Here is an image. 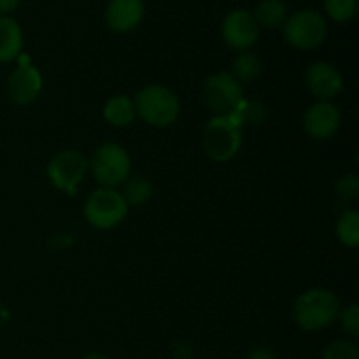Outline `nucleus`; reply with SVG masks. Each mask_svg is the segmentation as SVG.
I'll use <instances>...</instances> for the list:
<instances>
[{"label":"nucleus","instance_id":"nucleus-1","mask_svg":"<svg viewBox=\"0 0 359 359\" xmlns=\"http://www.w3.org/2000/svg\"><path fill=\"white\" fill-rule=\"evenodd\" d=\"M340 302L330 290L314 287L297 298L293 318L304 332H318L339 319Z\"/></svg>","mask_w":359,"mask_h":359},{"label":"nucleus","instance_id":"nucleus-2","mask_svg":"<svg viewBox=\"0 0 359 359\" xmlns=\"http://www.w3.org/2000/svg\"><path fill=\"white\" fill-rule=\"evenodd\" d=\"M135 114L142 118L144 123L156 128L170 126L181 112V102L177 95L160 84H149L137 93Z\"/></svg>","mask_w":359,"mask_h":359},{"label":"nucleus","instance_id":"nucleus-3","mask_svg":"<svg viewBox=\"0 0 359 359\" xmlns=\"http://www.w3.org/2000/svg\"><path fill=\"white\" fill-rule=\"evenodd\" d=\"M242 146V125L235 116H214L203 130V149L210 160H231Z\"/></svg>","mask_w":359,"mask_h":359},{"label":"nucleus","instance_id":"nucleus-4","mask_svg":"<svg viewBox=\"0 0 359 359\" xmlns=\"http://www.w3.org/2000/svg\"><path fill=\"white\" fill-rule=\"evenodd\" d=\"M90 170L95 181L102 188L114 189L116 186L125 184L132 170V160L125 147L119 144H104L93 153L90 160Z\"/></svg>","mask_w":359,"mask_h":359},{"label":"nucleus","instance_id":"nucleus-5","mask_svg":"<svg viewBox=\"0 0 359 359\" xmlns=\"http://www.w3.org/2000/svg\"><path fill=\"white\" fill-rule=\"evenodd\" d=\"M283 28L287 44L297 49H304V51L319 48L328 34V25L325 18L311 9L298 11L287 16Z\"/></svg>","mask_w":359,"mask_h":359},{"label":"nucleus","instance_id":"nucleus-6","mask_svg":"<svg viewBox=\"0 0 359 359\" xmlns=\"http://www.w3.org/2000/svg\"><path fill=\"white\" fill-rule=\"evenodd\" d=\"M128 214V203L116 189L100 188L91 193L84 205V216L88 223L100 230H111L123 223Z\"/></svg>","mask_w":359,"mask_h":359},{"label":"nucleus","instance_id":"nucleus-7","mask_svg":"<svg viewBox=\"0 0 359 359\" xmlns=\"http://www.w3.org/2000/svg\"><path fill=\"white\" fill-rule=\"evenodd\" d=\"M203 100L216 116H233L238 105L245 100L244 88L231 74H212L203 86Z\"/></svg>","mask_w":359,"mask_h":359},{"label":"nucleus","instance_id":"nucleus-8","mask_svg":"<svg viewBox=\"0 0 359 359\" xmlns=\"http://www.w3.org/2000/svg\"><path fill=\"white\" fill-rule=\"evenodd\" d=\"M88 170L90 160L79 151L67 149L51 158L48 165V177L56 189L74 195L77 184L83 181Z\"/></svg>","mask_w":359,"mask_h":359},{"label":"nucleus","instance_id":"nucleus-9","mask_svg":"<svg viewBox=\"0 0 359 359\" xmlns=\"http://www.w3.org/2000/svg\"><path fill=\"white\" fill-rule=\"evenodd\" d=\"M259 37V27L255 16L244 9L231 11L223 21V39L231 49L245 51Z\"/></svg>","mask_w":359,"mask_h":359},{"label":"nucleus","instance_id":"nucleus-10","mask_svg":"<svg viewBox=\"0 0 359 359\" xmlns=\"http://www.w3.org/2000/svg\"><path fill=\"white\" fill-rule=\"evenodd\" d=\"M342 116L332 102H318L311 105L304 114V130L316 140L332 139L339 130Z\"/></svg>","mask_w":359,"mask_h":359},{"label":"nucleus","instance_id":"nucleus-11","mask_svg":"<svg viewBox=\"0 0 359 359\" xmlns=\"http://www.w3.org/2000/svg\"><path fill=\"white\" fill-rule=\"evenodd\" d=\"M42 76L30 63H21L18 69L11 72L7 79L9 98L18 105H28L41 95Z\"/></svg>","mask_w":359,"mask_h":359},{"label":"nucleus","instance_id":"nucleus-12","mask_svg":"<svg viewBox=\"0 0 359 359\" xmlns=\"http://www.w3.org/2000/svg\"><path fill=\"white\" fill-rule=\"evenodd\" d=\"M305 83L319 102H330L344 88V79L339 70L326 62L312 63L305 74Z\"/></svg>","mask_w":359,"mask_h":359},{"label":"nucleus","instance_id":"nucleus-13","mask_svg":"<svg viewBox=\"0 0 359 359\" xmlns=\"http://www.w3.org/2000/svg\"><path fill=\"white\" fill-rule=\"evenodd\" d=\"M144 18L142 0H111L105 9V21L109 28L119 34L133 30Z\"/></svg>","mask_w":359,"mask_h":359},{"label":"nucleus","instance_id":"nucleus-14","mask_svg":"<svg viewBox=\"0 0 359 359\" xmlns=\"http://www.w3.org/2000/svg\"><path fill=\"white\" fill-rule=\"evenodd\" d=\"M23 48V34L13 18L0 16V63L13 62Z\"/></svg>","mask_w":359,"mask_h":359},{"label":"nucleus","instance_id":"nucleus-15","mask_svg":"<svg viewBox=\"0 0 359 359\" xmlns=\"http://www.w3.org/2000/svg\"><path fill=\"white\" fill-rule=\"evenodd\" d=\"M104 119L112 126H128L135 119V105L126 95H116L104 107Z\"/></svg>","mask_w":359,"mask_h":359},{"label":"nucleus","instance_id":"nucleus-16","mask_svg":"<svg viewBox=\"0 0 359 359\" xmlns=\"http://www.w3.org/2000/svg\"><path fill=\"white\" fill-rule=\"evenodd\" d=\"M252 16L258 27L279 28L287 20V6L283 0H262Z\"/></svg>","mask_w":359,"mask_h":359},{"label":"nucleus","instance_id":"nucleus-17","mask_svg":"<svg viewBox=\"0 0 359 359\" xmlns=\"http://www.w3.org/2000/svg\"><path fill=\"white\" fill-rule=\"evenodd\" d=\"M262 74V60L252 53H242L235 58L233 70L231 76L238 81V83H252Z\"/></svg>","mask_w":359,"mask_h":359},{"label":"nucleus","instance_id":"nucleus-18","mask_svg":"<svg viewBox=\"0 0 359 359\" xmlns=\"http://www.w3.org/2000/svg\"><path fill=\"white\" fill-rule=\"evenodd\" d=\"M151 193H153L151 182L146 177L135 175V177L126 179L121 196L128 205H142L151 198Z\"/></svg>","mask_w":359,"mask_h":359},{"label":"nucleus","instance_id":"nucleus-19","mask_svg":"<svg viewBox=\"0 0 359 359\" xmlns=\"http://www.w3.org/2000/svg\"><path fill=\"white\" fill-rule=\"evenodd\" d=\"M337 237L347 248L359 245V214L358 210H347L340 216L337 224Z\"/></svg>","mask_w":359,"mask_h":359},{"label":"nucleus","instance_id":"nucleus-20","mask_svg":"<svg viewBox=\"0 0 359 359\" xmlns=\"http://www.w3.org/2000/svg\"><path fill=\"white\" fill-rule=\"evenodd\" d=\"M235 118L238 119L241 125H259V123L265 121L266 118V107L262 102L256 100H244L238 109L235 111Z\"/></svg>","mask_w":359,"mask_h":359},{"label":"nucleus","instance_id":"nucleus-21","mask_svg":"<svg viewBox=\"0 0 359 359\" xmlns=\"http://www.w3.org/2000/svg\"><path fill=\"white\" fill-rule=\"evenodd\" d=\"M325 9L339 23L353 20L358 13V0H325Z\"/></svg>","mask_w":359,"mask_h":359},{"label":"nucleus","instance_id":"nucleus-22","mask_svg":"<svg viewBox=\"0 0 359 359\" xmlns=\"http://www.w3.org/2000/svg\"><path fill=\"white\" fill-rule=\"evenodd\" d=\"M323 359H359L358 346L349 340H335L326 347Z\"/></svg>","mask_w":359,"mask_h":359},{"label":"nucleus","instance_id":"nucleus-23","mask_svg":"<svg viewBox=\"0 0 359 359\" xmlns=\"http://www.w3.org/2000/svg\"><path fill=\"white\" fill-rule=\"evenodd\" d=\"M340 323H342V328L347 335H351L353 339H356L359 335V305L353 304L346 309L344 312L339 314Z\"/></svg>","mask_w":359,"mask_h":359},{"label":"nucleus","instance_id":"nucleus-24","mask_svg":"<svg viewBox=\"0 0 359 359\" xmlns=\"http://www.w3.org/2000/svg\"><path fill=\"white\" fill-rule=\"evenodd\" d=\"M337 191H339V195L344 196V198L356 200L359 195L358 175L351 174V175H346V177L339 179V182H337Z\"/></svg>","mask_w":359,"mask_h":359},{"label":"nucleus","instance_id":"nucleus-25","mask_svg":"<svg viewBox=\"0 0 359 359\" xmlns=\"http://www.w3.org/2000/svg\"><path fill=\"white\" fill-rule=\"evenodd\" d=\"M248 359H276V354L269 347H258L248 354Z\"/></svg>","mask_w":359,"mask_h":359},{"label":"nucleus","instance_id":"nucleus-26","mask_svg":"<svg viewBox=\"0 0 359 359\" xmlns=\"http://www.w3.org/2000/svg\"><path fill=\"white\" fill-rule=\"evenodd\" d=\"M174 356L175 359H193V353L186 344H175L174 346Z\"/></svg>","mask_w":359,"mask_h":359},{"label":"nucleus","instance_id":"nucleus-27","mask_svg":"<svg viewBox=\"0 0 359 359\" xmlns=\"http://www.w3.org/2000/svg\"><path fill=\"white\" fill-rule=\"evenodd\" d=\"M20 0H0V16L7 13H13L18 7Z\"/></svg>","mask_w":359,"mask_h":359},{"label":"nucleus","instance_id":"nucleus-28","mask_svg":"<svg viewBox=\"0 0 359 359\" xmlns=\"http://www.w3.org/2000/svg\"><path fill=\"white\" fill-rule=\"evenodd\" d=\"M83 359H111V358L105 356V354H90V356H86Z\"/></svg>","mask_w":359,"mask_h":359}]
</instances>
